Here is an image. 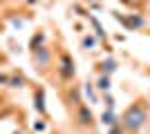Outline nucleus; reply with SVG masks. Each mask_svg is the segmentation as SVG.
Masks as SVG:
<instances>
[{"label": "nucleus", "instance_id": "12", "mask_svg": "<svg viewBox=\"0 0 150 134\" xmlns=\"http://www.w3.org/2000/svg\"><path fill=\"white\" fill-rule=\"evenodd\" d=\"M9 85H11V87H20V85H23V78H9Z\"/></svg>", "mask_w": 150, "mask_h": 134}, {"label": "nucleus", "instance_id": "8", "mask_svg": "<svg viewBox=\"0 0 150 134\" xmlns=\"http://www.w3.org/2000/svg\"><path fill=\"white\" fill-rule=\"evenodd\" d=\"M96 87L103 89V92H105V89H110V76H105V74H103V76L99 78V85H96Z\"/></svg>", "mask_w": 150, "mask_h": 134}, {"label": "nucleus", "instance_id": "7", "mask_svg": "<svg viewBox=\"0 0 150 134\" xmlns=\"http://www.w3.org/2000/svg\"><path fill=\"white\" fill-rule=\"evenodd\" d=\"M101 121L105 123V125H114V123H117V121H114V112H112V109L103 112V114H101Z\"/></svg>", "mask_w": 150, "mask_h": 134}, {"label": "nucleus", "instance_id": "1", "mask_svg": "<svg viewBox=\"0 0 150 134\" xmlns=\"http://www.w3.org/2000/svg\"><path fill=\"white\" fill-rule=\"evenodd\" d=\"M146 121H148L146 107L144 105H132V107L125 109L121 125H123V130H128V132H139V130L146 125Z\"/></svg>", "mask_w": 150, "mask_h": 134}, {"label": "nucleus", "instance_id": "14", "mask_svg": "<svg viewBox=\"0 0 150 134\" xmlns=\"http://www.w3.org/2000/svg\"><path fill=\"white\" fill-rule=\"evenodd\" d=\"M110 134H121L119 128H114V125H110Z\"/></svg>", "mask_w": 150, "mask_h": 134}, {"label": "nucleus", "instance_id": "10", "mask_svg": "<svg viewBox=\"0 0 150 134\" xmlns=\"http://www.w3.org/2000/svg\"><path fill=\"white\" fill-rule=\"evenodd\" d=\"M43 40H45V36H43V34L34 36V40H31V47H34V49H36V47H40V43H43Z\"/></svg>", "mask_w": 150, "mask_h": 134}, {"label": "nucleus", "instance_id": "11", "mask_svg": "<svg viewBox=\"0 0 150 134\" xmlns=\"http://www.w3.org/2000/svg\"><path fill=\"white\" fill-rule=\"evenodd\" d=\"M94 43H96V40H94L92 36H85V38H83V47H94Z\"/></svg>", "mask_w": 150, "mask_h": 134}, {"label": "nucleus", "instance_id": "6", "mask_svg": "<svg viewBox=\"0 0 150 134\" xmlns=\"http://www.w3.org/2000/svg\"><path fill=\"white\" fill-rule=\"evenodd\" d=\"M101 69H103V74H105V76H110V74H112V72L117 69V63H114L112 58H108L105 63L101 65Z\"/></svg>", "mask_w": 150, "mask_h": 134}, {"label": "nucleus", "instance_id": "3", "mask_svg": "<svg viewBox=\"0 0 150 134\" xmlns=\"http://www.w3.org/2000/svg\"><path fill=\"white\" fill-rule=\"evenodd\" d=\"M117 18H119L121 22L128 27V29H139V27H144V25H146L144 18H139V16H134V13H130L128 18H123V16H119V13H117Z\"/></svg>", "mask_w": 150, "mask_h": 134}, {"label": "nucleus", "instance_id": "2", "mask_svg": "<svg viewBox=\"0 0 150 134\" xmlns=\"http://www.w3.org/2000/svg\"><path fill=\"white\" fill-rule=\"evenodd\" d=\"M74 72H76V69H74V60H72L67 54H63V56H61V67H58V74H61L65 81H72V78H74Z\"/></svg>", "mask_w": 150, "mask_h": 134}, {"label": "nucleus", "instance_id": "16", "mask_svg": "<svg viewBox=\"0 0 150 134\" xmlns=\"http://www.w3.org/2000/svg\"><path fill=\"white\" fill-rule=\"evenodd\" d=\"M0 103H2V98H0Z\"/></svg>", "mask_w": 150, "mask_h": 134}, {"label": "nucleus", "instance_id": "13", "mask_svg": "<svg viewBox=\"0 0 150 134\" xmlns=\"http://www.w3.org/2000/svg\"><path fill=\"white\" fill-rule=\"evenodd\" d=\"M105 105H108V109H112L114 107V98L110 94H105Z\"/></svg>", "mask_w": 150, "mask_h": 134}, {"label": "nucleus", "instance_id": "9", "mask_svg": "<svg viewBox=\"0 0 150 134\" xmlns=\"http://www.w3.org/2000/svg\"><path fill=\"white\" fill-rule=\"evenodd\" d=\"M36 107H38V112H45V105H43V92H38V94H36Z\"/></svg>", "mask_w": 150, "mask_h": 134}, {"label": "nucleus", "instance_id": "5", "mask_svg": "<svg viewBox=\"0 0 150 134\" xmlns=\"http://www.w3.org/2000/svg\"><path fill=\"white\" fill-rule=\"evenodd\" d=\"M34 60L40 63V65H45L50 60V51L45 49V47H36V49H34Z\"/></svg>", "mask_w": 150, "mask_h": 134}, {"label": "nucleus", "instance_id": "15", "mask_svg": "<svg viewBox=\"0 0 150 134\" xmlns=\"http://www.w3.org/2000/svg\"><path fill=\"white\" fill-rule=\"evenodd\" d=\"M0 83H9V76H5V74H0Z\"/></svg>", "mask_w": 150, "mask_h": 134}, {"label": "nucleus", "instance_id": "4", "mask_svg": "<svg viewBox=\"0 0 150 134\" xmlns=\"http://www.w3.org/2000/svg\"><path fill=\"white\" fill-rule=\"evenodd\" d=\"M76 119H79V123H81V125H85V128L94 123L92 112H90V107H85V105H81V107H79V112H76Z\"/></svg>", "mask_w": 150, "mask_h": 134}]
</instances>
